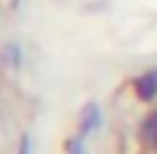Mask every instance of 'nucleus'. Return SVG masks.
Instances as JSON below:
<instances>
[{
  "instance_id": "f257e3e1",
  "label": "nucleus",
  "mask_w": 157,
  "mask_h": 154,
  "mask_svg": "<svg viewBox=\"0 0 157 154\" xmlns=\"http://www.w3.org/2000/svg\"><path fill=\"white\" fill-rule=\"evenodd\" d=\"M135 96L138 100H154L157 96V71H147L135 80Z\"/></svg>"
},
{
  "instance_id": "f03ea898",
  "label": "nucleus",
  "mask_w": 157,
  "mask_h": 154,
  "mask_svg": "<svg viewBox=\"0 0 157 154\" xmlns=\"http://www.w3.org/2000/svg\"><path fill=\"white\" fill-rule=\"evenodd\" d=\"M141 138H144V144L157 148V109L144 119V125H141Z\"/></svg>"
},
{
  "instance_id": "7ed1b4c3",
  "label": "nucleus",
  "mask_w": 157,
  "mask_h": 154,
  "mask_svg": "<svg viewBox=\"0 0 157 154\" xmlns=\"http://www.w3.org/2000/svg\"><path fill=\"white\" fill-rule=\"evenodd\" d=\"M99 125V113L96 106H87V113H83V125H80V138H87V132H93Z\"/></svg>"
}]
</instances>
